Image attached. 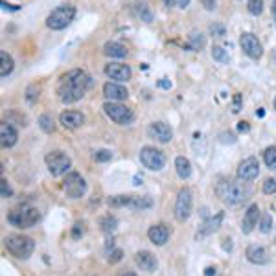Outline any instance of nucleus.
<instances>
[{
    "label": "nucleus",
    "mask_w": 276,
    "mask_h": 276,
    "mask_svg": "<svg viewBox=\"0 0 276 276\" xmlns=\"http://www.w3.org/2000/svg\"><path fill=\"white\" fill-rule=\"evenodd\" d=\"M92 79L85 70L74 68L63 74L57 81V96L63 103H76L85 96V92L90 89Z\"/></svg>",
    "instance_id": "f257e3e1"
},
{
    "label": "nucleus",
    "mask_w": 276,
    "mask_h": 276,
    "mask_svg": "<svg viewBox=\"0 0 276 276\" xmlns=\"http://www.w3.org/2000/svg\"><path fill=\"white\" fill-rule=\"evenodd\" d=\"M216 195L221 199L223 203L236 206V204H241L247 197H249V190H247L241 182H238V180L225 179V180H221V182H217Z\"/></svg>",
    "instance_id": "f03ea898"
},
{
    "label": "nucleus",
    "mask_w": 276,
    "mask_h": 276,
    "mask_svg": "<svg viewBox=\"0 0 276 276\" xmlns=\"http://www.w3.org/2000/svg\"><path fill=\"white\" fill-rule=\"evenodd\" d=\"M4 247L17 260H28L35 251V241L22 234H9L4 238Z\"/></svg>",
    "instance_id": "7ed1b4c3"
},
{
    "label": "nucleus",
    "mask_w": 276,
    "mask_h": 276,
    "mask_svg": "<svg viewBox=\"0 0 276 276\" xmlns=\"http://www.w3.org/2000/svg\"><path fill=\"white\" fill-rule=\"evenodd\" d=\"M39 219H41V212L30 204H22L7 214V223L17 228H31L39 223Z\"/></svg>",
    "instance_id": "20e7f679"
},
{
    "label": "nucleus",
    "mask_w": 276,
    "mask_h": 276,
    "mask_svg": "<svg viewBox=\"0 0 276 276\" xmlns=\"http://www.w3.org/2000/svg\"><path fill=\"white\" fill-rule=\"evenodd\" d=\"M74 17H76V7L70 6V4H63V6L55 7L54 11L46 17V26H48L50 30L59 31L70 24Z\"/></svg>",
    "instance_id": "39448f33"
},
{
    "label": "nucleus",
    "mask_w": 276,
    "mask_h": 276,
    "mask_svg": "<svg viewBox=\"0 0 276 276\" xmlns=\"http://www.w3.org/2000/svg\"><path fill=\"white\" fill-rule=\"evenodd\" d=\"M44 162H46V168H48L50 175L52 177H61V175H66L72 168V160L70 156L66 155L65 151H50L48 155L44 156Z\"/></svg>",
    "instance_id": "423d86ee"
},
{
    "label": "nucleus",
    "mask_w": 276,
    "mask_h": 276,
    "mask_svg": "<svg viewBox=\"0 0 276 276\" xmlns=\"http://www.w3.org/2000/svg\"><path fill=\"white\" fill-rule=\"evenodd\" d=\"M103 113L107 114V118L118 124V126H129L135 122V114L129 107L120 105L118 102H107L103 103Z\"/></svg>",
    "instance_id": "0eeeda50"
},
{
    "label": "nucleus",
    "mask_w": 276,
    "mask_h": 276,
    "mask_svg": "<svg viewBox=\"0 0 276 276\" xmlns=\"http://www.w3.org/2000/svg\"><path fill=\"white\" fill-rule=\"evenodd\" d=\"M140 162L149 171H160L166 166V156H164V153L160 149L145 145V147L140 149Z\"/></svg>",
    "instance_id": "6e6552de"
},
{
    "label": "nucleus",
    "mask_w": 276,
    "mask_h": 276,
    "mask_svg": "<svg viewBox=\"0 0 276 276\" xmlns=\"http://www.w3.org/2000/svg\"><path fill=\"white\" fill-rule=\"evenodd\" d=\"M63 192L66 193V197L70 199H79L83 197L87 192V182L78 171H68L63 180Z\"/></svg>",
    "instance_id": "1a4fd4ad"
},
{
    "label": "nucleus",
    "mask_w": 276,
    "mask_h": 276,
    "mask_svg": "<svg viewBox=\"0 0 276 276\" xmlns=\"http://www.w3.org/2000/svg\"><path fill=\"white\" fill-rule=\"evenodd\" d=\"M192 206H193V195L188 188H182L177 193V201H175V219L179 223H184L192 216Z\"/></svg>",
    "instance_id": "9d476101"
},
{
    "label": "nucleus",
    "mask_w": 276,
    "mask_h": 276,
    "mask_svg": "<svg viewBox=\"0 0 276 276\" xmlns=\"http://www.w3.org/2000/svg\"><path fill=\"white\" fill-rule=\"evenodd\" d=\"M240 44H241V50H243L251 59L258 61L260 57L264 55V46H262V42L258 41V37L254 35V33H249V31L241 33Z\"/></svg>",
    "instance_id": "9b49d317"
},
{
    "label": "nucleus",
    "mask_w": 276,
    "mask_h": 276,
    "mask_svg": "<svg viewBox=\"0 0 276 276\" xmlns=\"http://www.w3.org/2000/svg\"><path fill=\"white\" fill-rule=\"evenodd\" d=\"M223 219H225V212H217L216 216H210L201 227H199L197 232H195V240L201 241V240H204V238L212 236L214 232H217L219 227L223 225Z\"/></svg>",
    "instance_id": "f8f14e48"
},
{
    "label": "nucleus",
    "mask_w": 276,
    "mask_h": 276,
    "mask_svg": "<svg viewBox=\"0 0 276 276\" xmlns=\"http://www.w3.org/2000/svg\"><path fill=\"white\" fill-rule=\"evenodd\" d=\"M260 175V162L256 156H249L241 160L238 166V179L240 180H254Z\"/></svg>",
    "instance_id": "ddd939ff"
},
{
    "label": "nucleus",
    "mask_w": 276,
    "mask_h": 276,
    "mask_svg": "<svg viewBox=\"0 0 276 276\" xmlns=\"http://www.w3.org/2000/svg\"><path fill=\"white\" fill-rule=\"evenodd\" d=\"M147 135H149L153 140L160 142V144H168L169 140L173 138V131L168 124L164 122H153L149 127H147Z\"/></svg>",
    "instance_id": "4468645a"
},
{
    "label": "nucleus",
    "mask_w": 276,
    "mask_h": 276,
    "mask_svg": "<svg viewBox=\"0 0 276 276\" xmlns=\"http://www.w3.org/2000/svg\"><path fill=\"white\" fill-rule=\"evenodd\" d=\"M105 74H107V78L122 83V81H129L133 72L129 65H124V63H109L105 66Z\"/></svg>",
    "instance_id": "2eb2a0df"
},
{
    "label": "nucleus",
    "mask_w": 276,
    "mask_h": 276,
    "mask_svg": "<svg viewBox=\"0 0 276 276\" xmlns=\"http://www.w3.org/2000/svg\"><path fill=\"white\" fill-rule=\"evenodd\" d=\"M135 262L142 271L145 273H155L158 269V260L155 258V254L149 251H140L135 254Z\"/></svg>",
    "instance_id": "dca6fc26"
},
{
    "label": "nucleus",
    "mask_w": 276,
    "mask_h": 276,
    "mask_svg": "<svg viewBox=\"0 0 276 276\" xmlns=\"http://www.w3.org/2000/svg\"><path fill=\"white\" fill-rule=\"evenodd\" d=\"M103 96L107 98L109 102H122V100H127L129 96V90L120 83H105L103 85Z\"/></svg>",
    "instance_id": "f3484780"
},
{
    "label": "nucleus",
    "mask_w": 276,
    "mask_h": 276,
    "mask_svg": "<svg viewBox=\"0 0 276 276\" xmlns=\"http://www.w3.org/2000/svg\"><path fill=\"white\" fill-rule=\"evenodd\" d=\"M147 238H149L151 243H155V245L162 247L168 243L169 240V228L164 225V223H156L153 227H149L147 230Z\"/></svg>",
    "instance_id": "a211bd4d"
},
{
    "label": "nucleus",
    "mask_w": 276,
    "mask_h": 276,
    "mask_svg": "<svg viewBox=\"0 0 276 276\" xmlns=\"http://www.w3.org/2000/svg\"><path fill=\"white\" fill-rule=\"evenodd\" d=\"M258 219H260V206L258 204H251L247 208L245 216H243V223H241V232L243 234H251L254 227L258 225Z\"/></svg>",
    "instance_id": "6ab92c4d"
},
{
    "label": "nucleus",
    "mask_w": 276,
    "mask_h": 276,
    "mask_svg": "<svg viewBox=\"0 0 276 276\" xmlns=\"http://www.w3.org/2000/svg\"><path fill=\"white\" fill-rule=\"evenodd\" d=\"M245 256H247V260L254 265H265V264H269V260H271L269 251L262 245H251L247 249Z\"/></svg>",
    "instance_id": "aec40b11"
},
{
    "label": "nucleus",
    "mask_w": 276,
    "mask_h": 276,
    "mask_svg": "<svg viewBox=\"0 0 276 276\" xmlns=\"http://www.w3.org/2000/svg\"><path fill=\"white\" fill-rule=\"evenodd\" d=\"M17 138H18V133L17 129L9 124V122H2L0 124V144L2 147H13L17 144Z\"/></svg>",
    "instance_id": "412c9836"
},
{
    "label": "nucleus",
    "mask_w": 276,
    "mask_h": 276,
    "mask_svg": "<svg viewBox=\"0 0 276 276\" xmlns=\"http://www.w3.org/2000/svg\"><path fill=\"white\" fill-rule=\"evenodd\" d=\"M59 124L65 129H78L85 124V116L79 111H65L59 116Z\"/></svg>",
    "instance_id": "4be33fe9"
},
{
    "label": "nucleus",
    "mask_w": 276,
    "mask_h": 276,
    "mask_svg": "<svg viewBox=\"0 0 276 276\" xmlns=\"http://www.w3.org/2000/svg\"><path fill=\"white\" fill-rule=\"evenodd\" d=\"M103 54L107 55V57H118V59H122V57H127V48L124 44H120V42L109 41L103 46Z\"/></svg>",
    "instance_id": "5701e85b"
},
{
    "label": "nucleus",
    "mask_w": 276,
    "mask_h": 276,
    "mask_svg": "<svg viewBox=\"0 0 276 276\" xmlns=\"http://www.w3.org/2000/svg\"><path fill=\"white\" fill-rule=\"evenodd\" d=\"M175 169H177V175L180 179H190V175H192V164L186 156H177L175 158Z\"/></svg>",
    "instance_id": "b1692460"
},
{
    "label": "nucleus",
    "mask_w": 276,
    "mask_h": 276,
    "mask_svg": "<svg viewBox=\"0 0 276 276\" xmlns=\"http://www.w3.org/2000/svg\"><path fill=\"white\" fill-rule=\"evenodd\" d=\"M129 206L135 210H149V208H153V199L149 195H133Z\"/></svg>",
    "instance_id": "393cba45"
},
{
    "label": "nucleus",
    "mask_w": 276,
    "mask_h": 276,
    "mask_svg": "<svg viewBox=\"0 0 276 276\" xmlns=\"http://www.w3.org/2000/svg\"><path fill=\"white\" fill-rule=\"evenodd\" d=\"M0 61H2V65H0V76L2 78H7L9 74L13 72V66H15V63H13V57L7 52H0Z\"/></svg>",
    "instance_id": "a878e982"
},
{
    "label": "nucleus",
    "mask_w": 276,
    "mask_h": 276,
    "mask_svg": "<svg viewBox=\"0 0 276 276\" xmlns=\"http://www.w3.org/2000/svg\"><path fill=\"white\" fill-rule=\"evenodd\" d=\"M100 227H102V230L105 232V234H113L114 230L118 228V219L109 214V216L102 217V221H100Z\"/></svg>",
    "instance_id": "bb28decb"
},
{
    "label": "nucleus",
    "mask_w": 276,
    "mask_h": 276,
    "mask_svg": "<svg viewBox=\"0 0 276 276\" xmlns=\"http://www.w3.org/2000/svg\"><path fill=\"white\" fill-rule=\"evenodd\" d=\"M204 44H206V39H204V35L201 31H192L190 33V50L199 52V50L204 48Z\"/></svg>",
    "instance_id": "cd10ccee"
},
{
    "label": "nucleus",
    "mask_w": 276,
    "mask_h": 276,
    "mask_svg": "<svg viewBox=\"0 0 276 276\" xmlns=\"http://www.w3.org/2000/svg\"><path fill=\"white\" fill-rule=\"evenodd\" d=\"M133 195H114V197H109V206L113 208H120V206H129L131 204Z\"/></svg>",
    "instance_id": "c85d7f7f"
},
{
    "label": "nucleus",
    "mask_w": 276,
    "mask_h": 276,
    "mask_svg": "<svg viewBox=\"0 0 276 276\" xmlns=\"http://www.w3.org/2000/svg\"><path fill=\"white\" fill-rule=\"evenodd\" d=\"M264 162L267 168L276 169V145H271L264 151Z\"/></svg>",
    "instance_id": "c756f323"
},
{
    "label": "nucleus",
    "mask_w": 276,
    "mask_h": 276,
    "mask_svg": "<svg viewBox=\"0 0 276 276\" xmlns=\"http://www.w3.org/2000/svg\"><path fill=\"white\" fill-rule=\"evenodd\" d=\"M39 127H41L44 133H54L55 124H54V118H52V114H42L41 118H39Z\"/></svg>",
    "instance_id": "7c9ffc66"
},
{
    "label": "nucleus",
    "mask_w": 276,
    "mask_h": 276,
    "mask_svg": "<svg viewBox=\"0 0 276 276\" xmlns=\"http://www.w3.org/2000/svg\"><path fill=\"white\" fill-rule=\"evenodd\" d=\"M137 13H138V17L142 18V20H145V22H151L153 20V13H151V9L145 4H137Z\"/></svg>",
    "instance_id": "2f4dec72"
},
{
    "label": "nucleus",
    "mask_w": 276,
    "mask_h": 276,
    "mask_svg": "<svg viewBox=\"0 0 276 276\" xmlns=\"http://www.w3.org/2000/svg\"><path fill=\"white\" fill-rule=\"evenodd\" d=\"M212 57H214V61H217V63H228L227 50L221 48V46H214V48H212Z\"/></svg>",
    "instance_id": "473e14b6"
},
{
    "label": "nucleus",
    "mask_w": 276,
    "mask_h": 276,
    "mask_svg": "<svg viewBox=\"0 0 276 276\" xmlns=\"http://www.w3.org/2000/svg\"><path fill=\"white\" fill-rule=\"evenodd\" d=\"M92 158H94L96 162H109V160L113 158V151H109V149H98V151H94Z\"/></svg>",
    "instance_id": "72a5a7b5"
},
{
    "label": "nucleus",
    "mask_w": 276,
    "mask_h": 276,
    "mask_svg": "<svg viewBox=\"0 0 276 276\" xmlns=\"http://www.w3.org/2000/svg\"><path fill=\"white\" fill-rule=\"evenodd\" d=\"M249 11L254 17L262 15V11H264V0H249Z\"/></svg>",
    "instance_id": "f704fd0d"
},
{
    "label": "nucleus",
    "mask_w": 276,
    "mask_h": 276,
    "mask_svg": "<svg viewBox=\"0 0 276 276\" xmlns=\"http://www.w3.org/2000/svg\"><path fill=\"white\" fill-rule=\"evenodd\" d=\"M39 92H41V87L39 85H30L26 89V102L28 103H33L39 98Z\"/></svg>",
    "instance_id": "c9c22d12"
},
{
    "label": "nucleus",
    "mask_w": 276,
    "mask_h": 276,
    "mask_svg": "<svg viewBox=\"0 0 276 276\" xmlns=\"http://www.w3.org/2000/svg\"><path fill=\"white\" fill-rule=\"evenodd\" d=\"M271 228H273V217L269 214H264L262 216V221H260V230L264 232V234H269Z\"/></svg>",
    "instance_id": "e433bc0d"
},
{
    "label": "nucleus",
    "mask_w": 276,
    "mask_h": 276,
    "mask_svg": "<svg viewBox=\"0 0 276 276\" xmlns=\"http://www.w3.org/2000/svg\"><path fill=\"white\" fill-rule=\"evenodd\" d=\"M0 195H2L4 199L11 197V195H13V190H11V186L7 184V180H6V179L0 180Z\"/></svg>",
    "instance_id": "4c0bfd02"
},
{
    "label": "nucleus",
    "mask_w": 276,
    "mask_h": 276,
    "mask_svg": "<svg viewBox=\"0 0 276 276\" xmlns=\"http://www.w3.org/2000/svg\"><path fill=\"white\" fill-rule=\"evenodd\" d=\"M122 258H124V252H122V249H114V251H111V254H109L107 262L113 265V264H118Z\"/></svg>",
    "instance_id": "58836bf2"
},
{
    "label": "nucleus",
    "mask_w": 276,
    "mask_h": 276,
    "mask_svg": "<svg viewBox=\"0 0 276 276\" xmlns=\"http://www.w3.org/2000/svg\"><path fill=\"white\" fill-rule=\"evenodd\" d=\"M264 193H267V195H273V193H276V179H267L264 182Z\"/></svg>",
    "instance_id": "ea45409f"
},
{
    "label": "nucleus",
    "mask_w": 276,
    "mask_h": 276,
    "mask_svg": "<svg viewBox=\"0 0 276 276\" xmlns=\"http://www.w3.org/2000/svg\"><path fill=\"white\" fill-rule=\"evenodd\" d=\"M225 31H227V30H225V26H223V24H217V22H216V24L210 26V33L214 37H223V35H225Z\"/></svg>",
    "instance_id": "a19ab883"
},
{
    "label": "nucleus",
    "mask_w": 276,
    "mask_h": 276,
    "mask_svg": "<svg viewBox=\"0 0 276 276\" xmlns=\"http://www.w3.org/2000/svg\"><path fill=\"white\" fill-rule=\"evenodd\" d=\"M232 113H240L241 111V94H236L234 96V102H232Z\"/></svg>",
    "instance_id": "79ce46f5"
},
{
    "label": "nucleus",
    "mask_w": 276,
    "mask_h": 276,
    "mask_svg": "<svg viewBox=\"0 0 276 276\" xmlns=\"http://www.w3.org/2000/svg\"><path fill=\"white\" fill-rule=\"evenodd\" d=\"M201 4H203L204 9H208V11H214V9H216V0H201Z\"/></svg>",
    "instance_id": "37998d69"
},
{
    "label": "nucleus",
    "mask_w": 276,
    "mask_h": 276,
    "mask_svg": "<svg viewBox=\"0 0 276 276\" xmlns=\"http://www.w3.org/2000/svg\"><path fill=\"white\" fill-rule=\"evenodd\" d=\"M221 142H230V144H234L236 137L232 135V133H223V135H221Z\"/></svg>",
    "instance_id": "c03bdc74"
},
{
    "label": "nucleus",
    "mask_w": 276,
    "mask_h": 276,
    "mask_svg": "<svg viewBox=\"0 0 276 276\" xmlns=\"http://www.w3.org/2000/svg\"><path fill=\"white\" fill-rule=\"evenodd\" d=\"M249 129H251L249 122H240V124H238V131L240 133H249Z\"/></svg>",
    "instance_id": "a18cd8bd"
},
{
    "label": "nucleus",
    "mask_w": 276,
    "mask_h": 276,
    "mask_svg": "<svg viewBox=\"0 0 276 276\" xmlns=\"http://www.w3.org/2000/svg\"><path fill=\"white\" fill-rule=\"evenodd\" d=\"M158 87H160V89H171V81H168L166 78H162L160 81H158Z\"/></svg>",
    "instance_id": "49530a36"
},
{
    "label": "nucleus",
    "mask_w": 276,
    "mask_h": 276,
    "mask_svg": "<svg viewBox=\"0 0 276 276\" xmlns=\"http://www.w3.org/2000/svg\"><path fill=\"white\" fill-rule=\"evenodd\" d=\"M81 234H83V228H81V225H76V227H74V230H72V236H74V238H79Z\"/></svg>",
    "instance_id": "de8ad7c7"
},
{
    "label": "nucleus",
    "mask_w": 276,
    "mask_h": 276,
    "mask_svg": "<svg viewBox=\"0 0 276 276\" xmlns=\"http://www.w3.org/2000/svg\"><path fill=\"white\" fill-rule=\"evenodd\" d=\"M116 276H137V273L135 271H131V269H124V271H120Z\"/></svg>",
    "instance_id": "09e8293b"
},
{
    "label": "nucleus",
    "mask_w": 276,
    "mask_h": 276,
    "mask_svg": "<svg viewBox=\"0 0 276 276\" xmlns=\"http://www.w3.org/2000/svg\"><path fill=\"white\" fill-rule=\"evenodd\" d=\"M216 275H217L216 267H206V269H204V276H216Z\"/></svg>",
    "instance_id": "8fccbe9b"
},
{
    "label": "nucleus",
    "mask_w": 276,
    "mask_h": 276,
    "mask_svg": "<svg viewBox=\"0 0 276 276\" xmlns=\"http://www.w3.org/2000/svg\"><path fill=\"white\" fill-rule=\"evenodd\" d=\"M188 4H190V0H177V6L182 7V9H184V7H188Z\"/></svg>",
    "instance_id": "3c124183"
},
{
    "label": "nucleus",
    "mask_w": 276,
    "mask_h": 276,
    "mask_svg": "<svg viewBox=\"0 0 276 276\" xmlns=\"http://www.w3.org/2000/svg\"><path fill=\"white\" fill-rule=\"evenodd\" d=\"M2 7H4V9H13V11H15V9H18V6H11V4H6L4 0H2Z\"/></svg>",
    "instance_id": "603ef678"
},
{
    "label": "nucleus",
    "mask_w": 276,
    "mask_h": 276,
    "mask_svg": "<svg viewBox=\"0 0 276 276\" xmlns=\"http://www.w3.org/2000/svg\"><path fill=\"white\" fill-rule=\"evenodd\" d=\"M164 4H166V6H175V4H177V0H164Z\"/></svg>",
    "instance_id": "864d4df0"
},
{
    "label": "nucleus",
    "mask_w": 276,
    "mask_h": 276,
    "mask_svg": "<svg viewBox=\"0 0 276 276\" xmlns=\"http://www.w3.org/2000/svg\"><path fill=\"white\" fill-rule=\"evenodd\" d=\"M264 114H265L264 109H260V111H256V116H260V118H264Z\"/></svg>",
    "instance_id": "5fc2aeb1"
},
{
    "label": "nucleus",
    "mask_w": 276,
    "mask_h": 276,
    "mask_svg": "<svg viewBox=\"0 0 276 276\" xmlns=\"http://www.w3.org/2000/svg\"><path fill=\"white\" fill-rule=\"evenodd\" d=\"M273 15H275V18H276V0H273Z\"/></svg>",
    "instance_id": "6e6d98bb"
},
{
    "label": "nucleus",
    "mask_w": 276,
    "mask_h": 276,
    "mask_svg": "<svg viewBox=\"0 0 276 276\" xmlns=\"http://www.w3.org/2000/svg\"><path fill=\"white\" fill-rule=\"evenodd\" d=\"M142 182V177H135V184H140Z\"/></svg>",
    "instance_id": "4d7b16f0"
},
{
    "label": "nucleus",
    "mask_w": 276,
    "mask_h": 276,
    "mask_svg": "<svg viewBox=\"0 0 276 276\" xmlns=\"http://www.w3.org/2000/svg\"><path fill=\"white\" fill-rule=\"evenodd\" d=\"M273 210L276 212V201H275V203H273Z\"/></svg>",
    "instance_id": "13d9d810"
},
{
    "label": "nucleus",
    "mask_w": 276,
    "mask_h": 276,
    "mask_svg": "<svg viewBox=\"0 0 276 276\" xmlns=\"http://www.w3.org/2000/svg\"><path fill=\"white\" fill-rule=\"evenodd\" d=\"M275 109H276V100H275Z\"/></svg>",
    "instance_id": "bf43d9fd"
}]
</instances>
